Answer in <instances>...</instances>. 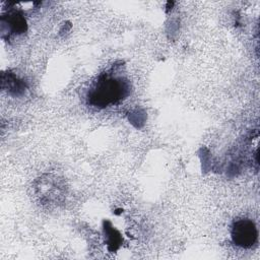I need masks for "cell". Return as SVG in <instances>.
<instances>
[{"label": "cell", "instance_id": "obj_1", "mask_svg": "<svg viewBox=\"0 0 260 260\" xmlns=\"http://www.w3.org/2000/svg\"><path fill=\"white\" fill-rule=\"evenodd\" d=\"M130 93L129 82L123 77L102 74L87 92V104L91 107L104 109L118 104Z\"/></svg>", "mask_w": 260, "mask_h": 260}, {"label": "cell", "instance_id": "obj_2", "mask_svg": "<svg viewBox=\"0 0 260 260\" xmlns=\"http://www.w3.org/2000/svg\"><path fill=\"white\" fill-rule=\"evenodd\" d=\"M231 237L236 246L243 249H250L256 244L258 239L256 224L249 218L238 219L232 225Z\"/></svg>", "mask_w": 260, "mask_h": 260}, {"label": "cell", "instance_id": "obj_3", "mask_svg": "<svg viewBox=\"0 0 260 260\" xmlns=\"http://www.w3.org/2000/svg\"><path fill=\"white\" fill-rule=\"evenodd\" d=\"M2 24L7 25L8 29L12 34H23L26 31L27 25H26V20L24 16L18 12V11H13L7 14V16H2Z\"/></svg>", "mask_w": 260, "mask_h": 260}, {"label": "cell", "instance_id": "obj_4", "mask_svg": "<svg viewBox=\"0 0 260 260\" xmlns=\"http://www.w3.org/2000/svg\"><path fill=\"white\" fill-rule=\"evenodd\" d=\"M2 87L7 88V91L15 96L22 94L26 89L25 82L11 72L2 74Z\"/></svg>", "mask_w": 260, "mask_h": 260}, {"label": "cell", "instance_id": "obj_5", "mask_svg": "<svg viewBox=\"0 0 260 260\" xmlns=\"http://www.w3.org/2000/svg\"><path fill=\"white\" fill-rule=\"evenodd\" d=\"M105 234L107 237V243H108L109 249L111 251H116L121 245V241H122L120 234L111 225L105 226Z\"/></svg>", "mask_w": 260, "mask_h": 260}]
</instances>
